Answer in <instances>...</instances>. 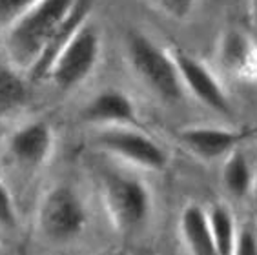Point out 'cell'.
<instances>
[{"instance_id": "6da1fadb", "label": "cell", "mask_w": 257, "mask_h": 255, "mask_svg": "<svg viewBox=\"0 0 257 255\" xmlns=\"http://www.w3.org/2000/svg\"><path fill=\"white\" fill-rule=\"evenodd\" d=\"M77 0H39L24 17L6 31L4 49L19 71L35 68L53 33L68 19Z\"/></svg>"}, {"instance_id": "7a4b0ae2", "label": "cell", "mask_w": 257, "mask_h": 255, "mask_svg": "<svg viewBox=\"0 0 257 255\" xmlns=\"http://www.w3.org/2000/svg\"><path fill=\"white\" fill-rule=\"evenodd\" d=\"M126 55L135 75L157 97L166 102H179L184 97L186 91L170 49L155 44L148 35L132 31L126 37Z\"/></svg>"}, {"instance_id": "3957f363", "label": "cell", "mask_w": 257, "mask_h": 255, "mask_svg": "<svg viewBox=\"0 0 257 255\" xmlns=\"http://www.w3.org/2000/svg\"><path fill=\"white\" fill-rule=\"evenodd\" d=\"M104 208L120 233L143 228L152 213V193L146 182L126 173L106 172L100 179Z\"/></svg>"}, {"instance_id": "277c9868", "label": "cell", "mask_w": 257, "mask_h": 255, "mask_svg": "<svg viewBox=\"0 0 257 255\" xmlns=\"http://www.w3.org/2000/svg\"><path fill=\"white\" fill-rule=\"evenodd\" d=\"M39 230L51 242H71L88 226V208L75 188L53 186L39 206Z\"/></svg>"}, {"instance_id": "5b68a950", "label": "cell", "mask_w": 257, "mask_h": 255, "mask_svg": "<svg viewBox=\"0 0 257 255\" xmlns=\"http://www.w3.org/2000/svg\"><path fill=\"white\" fill-rule=\"evenodd\" d=\"M100 53H102L100 31L88 20L53 60L46 79H50L55 84V88L62 91L77 88L93 73L100 60Z\"/></svg>"}, {"instance_id": "8992f818", "label": "cell", "mask_w": 257, "mask_h": 255, "mask_svg": "<svg viewBox=\"0 0 257 255\" xmlns=\"http://www.w3.org/2000/svg\"><path fill=\"white\" fill-rule=\"evenodd\" d=\"M93 144L102 153L141 170L161 172L168 166V153L164 148L134 126L99 128L93 135Z\"/></svg>"}, {"instance_id": "52a82bcc", "label": "cell", "mask_w": 257, "mask_h": 255, "mask_svg": "<svg viewBox=\"0 0 257 255\" xmlns=\"http://www.w3.org/2000/svg\"><path fill=\"white\" fill-rule=\"evenodd\" d=\"M170 53L179 71L184 91H188L203 106L221 115L232 113V104L226 89L203 60L195 59L193 55L186 53L183 49H170Z\"/></svg>"}, {"instance_id": "ba28073f", "label": "cell", "mask_w": 257, "mask_h": 255, "mask_svg": "<svg viewBox=\"0 0 257 255\" xmlns=\"http://www.w3.org/2000/svg\"><path fill=\"white\" fill-rule=\"evenodd\" d=\"M53 130L44 120L22 124L8 139V153L22 168L44 166L53 152Z\"/></svg>"}, {"instance_id": "9c48e42d", "label": "cell", "mask_w": 257, "mask_h": 255, "mask_svg": "<svg viewBox=\"0 0 257 255\" xmlns=\"http://www.w3.org/2000/svg\"><path fill=\"white\" fill-rule=\"evenodd\" d=\"M80 118L95 128L135 126L137 108L128 93L120 89H104L80 109Z\"/></svg>"}, {"instance_id": "30bf717a", "label": "cell", "mask_w": 257, "mask_h": 255, "mask_svg": "<svg viewBox=\"0 0 257 255\" xmlns=\"http://www.w3.org/2000/svg\"><path fill=\"white\" fill-rule=\"evenodd\" d=\"M244 133L233 128L221 126H190L181 132V141L193 155L204 161L226 157L241 146Z\"/></svg>"}, {"instance_id": "8fae6325", "label": "cell", "mask_w": 257, "mask_h": 255, "mask_svg": "<svg viewBox=\"0 0 257 255\" xmlns=\"http://www.w3.org/2000/svg\"><path fill=\"white\" fill-rule=\"evenodd\" d=\"M219 62L228 73L241 79H257V46L244 31L226 30L217 46Z\"/></svg>"}, {"instance_id": "7c38bea8", "label": "cell", "mask_w": 257, "mask_h": 255, "mask_svg": "<svg viewBox=\"0 0 257 255\" xmlns=\"http://www.w3.org/2000/svg\"><path fill=\"white\" fill-rule=\"evenodd\" d=\"M91 4L93 0H77V4L73 6L71 13L68 15V19L59 26V30L55 31L53 37L50 39L46 49L40 55L39 62L35 64V68L31 69V77L33 79H44L48 71H50L53 60L59 57V53L66 48L69 40L73 39L77 31L82 28L89 20V13H91Z\"/></svg>"}, {"instance_id": "4fadbf2b", "label": "cell", "mask_w": 257, "mask_h": 255, "mask_svg": "<svg viewBox=\"0 0 257 255\" xmlns=\"http://www.w3.org/2000/svg\"><path fill=\"white\" fill-rule=\"evenodd\" d=\"M179 233L188 255H221L206 221V210L199 204L184 206L179 217Z\"/></svg>"}, {"instance_id": "5bb4252c", "label": "cell", "mask_w": 257, "mask_h": 255, "mask_svg": "<svg viewBox=\"0 0 257 255\" xmlns=\"http://www.w3.org/2000/svg\"><path fill=\"white\" fill-rule=\"evenodd\" d=\"M253 179H255L253 168L248 161V155L242 152L241 148L230 152L224 157L221 181H223V186L228 191V195L235 197V199H242V197L250 195Z\"/></svg>"}, {"instance_id": "9a60e30c", "label": "cell", "mask_w": 257, "mask_h": 255, "mask_svg": "<svg viewBox=\"0 0 257 255\" xmlns=\"http://www.w3.org/2000/svg\"><path fill=\"white\" fill-rule=\"evenodd\" d=\"M206 221L219 253L232 255L239 235V226L232 210L224 204H212L206 210Z\"/></svg>"}, {"instance_id": "2e32d148", "label": "cell", "mask_w": 257, "mask_h": 255, "mask_svg": "<svg viewBox=\"0 0 257 255\" xmlns=\"http://www.w3.org/2000/svg\"><path fill=\"white\" fill-rule=\"evenodd\" d=\"M26 82L19 69L0 68V115L19 108L26 100Z\"/></svg>"}, {"instance_id": "e0dca14e", "label": "cell", "mask_w": 257, "mask_h": 255, "mask_svg": "<svg viewBox=\"0 0 257 255\" xmlns=\"http://www.w3.org/2000/svg\"><path fill=\"white\" fill-rule=\"evenodd\" d=\"M39 0H0V28L8 31Z\"/></svg>"}, {"instance_id": "ac0fdd59", "label": "cell", "mask_w": 257, "mask_h": 255, "mask_svg": "<svg viewBox=\"0 0 257 255\" xmlns=\"http://www.w3.org/2000/svg\"><path fill=\"white\" fill-rule=\"evenodd\" d=\"M17 226V208L11 191L0 179V228L13 230Z\"/></svg>"}, {"instance_id": "d6986e66", "label": "cell", "mask_w": 257, "mask_h": 255, "mask_svg": "<svg viewBox=\"0 0 257 255\" xmlns=\"http://www.w3.org/2000/svg\"><path fill=\"white\" fill-rule=\"evenodd\" d=\"M232 255H257V233L252 226L239 228V235Z\"/></svg>"}, {"instance_id": "ffe728a7", "label": "cell", "mask_w": 257, "mask_h": 255, "mask_svg": "<svg viewBox=\"0 0 257 255\" xmlns=\"http://www.w3.org/2000/svg\"><path fill=\"white\" fill-rule=\"evenodd\" d=\"M157 4L163 8L166 15L173 19H186L192 15L197 0H157Z\"/></svg>"}, {"instance_id": "44dd1931", "label": "cell", "mask_w": 257, "mask_h": 255, "mask_svg": "<svg viewBox=\"0 0 257 255\" xmlns=\"http://www.w3.org/2000/svg\"><path fill=\"white\" fill-rule=\"evenodd\" d=\"M250 15H252V22L257 28V0H250Z\"/></svg>"}, {"instance_id": "7402d4cb", "label": "cell", "mask_w": 257, "mask_h": 255, "mask_svg": "<svg viewBox=\"0 0 257 255\" xmlns=\"http://www.w3.org/2000/svg\"><path fill=\"white\" fill-rule=\"evenodd\" d=\"M250 195H252L253 206H255V211H257V173H255V179H253V186H252V191H250Z\"/></svg>"}, {"instance_id": "603a6c76", "label": "cell", "mask_w": 257, "mask_h": 255, "mask_svg": "<svg viewBox=\"0 0 257 255\" xmlns=\"http://www.w3.org/2000/svg\"><path fill=\"white\" fill-rule=\"evenodd\" d=\"M111 255H122V253H111Z\"/></svg>"}]
</instances>
